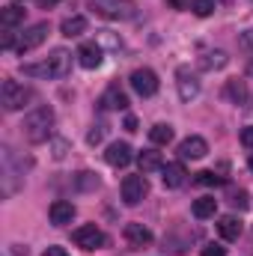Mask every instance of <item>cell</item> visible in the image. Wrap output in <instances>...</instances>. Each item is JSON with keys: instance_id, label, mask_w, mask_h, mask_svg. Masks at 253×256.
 I'll list each match as a JSON object with an SVG mask.
<instances>
[{"instance_id": "obj_1", "label": "cell", "mask_w": 253, "mask_h": 256, "mask_svg": "<svg viewBox=\"0 0 253 256\" xmlns=\"http://www.w3.org/2000/svg\"><path fill=\"white\" fill-rule=\"evenodd\" d=\"M68 68H72V54L66 51V48H57V51H51V57H45L42 63H24L21 66V72L27 74V78H66L68 74Z\"/></svg>"}, {"instance_id": "obj_2", "label": "cell", "mask_w": 253, "mask_h": 256, "mask_svg": "<svg viewBox=\"0 0 253 256\" xmlns=\"http://www.w3.org/2000/svg\"><path fill=\"white\" fill-rule=\"evenodd\" d=\"M24 137L30 140V143H45L48 137H51V131H54V110L48 108V104H42V108H33L27 116H24Z\"/></svg>"}, {"instance_id": "obj_3", "label": "cell", "mask_w": 253, "mask_h": 256, "mask_svg": "<svg viewBox=\"0 0 253 256\" xmlns=\"http://www.w3.org/2000/svg\"><path fill=\"white\" fill-rule=\"evenodd\" d=\"M30 102H33V90H30V86L18 84V80H12V78L3 80V86H0V104H3V110L15 114V110H21V108L30 104Z\"/></svg>"}, {"instance_id": "obj_4", "label": "cell", "mask_w": 253, "mask_h": 256, "mask_svg": "<svg viewBox=\"0 0 253 256\" xmlns=\"http://www.w3.org/2000/svg\"><path fill=\"white\" fill-rule=\"evenodd\" d=\"M90 9L98 12L102 18H110V21H128L137 12V6L131 0H92Z\"/></svg>"}, {"instance_id": "obj_5", "label": "cell", "mask_w": 253, "mask_h": 256, "mask_svg": "<svg viewBox=\"0 0 253 256\" xmlns=\"http://www.w3.org/2000/svg\"><path fill=\"white\" fill-rule=\"evenodd\" d=\"M72 242H74L80 250H98V248L108 244L104 232H102L96 224H84V226H78V230L72 232Z\"/></svg>"}, {"instance_id": "obj_6", "label": "cell", "mask_w": 253, "mask_h": 256, "mask_svg": "<svg viewBox=\"0 0 253 256\" xmlns=\"http://www.w3.org/2000/svg\"><path fill=\"white\" fill-rule=\"evenodd\" d=\"M48 33H51L48 21H39V24L27 27V30L21 33V39L15 42V54H24V51H33V48H39V45L48 39Z\"/></svg>"}, {"instance_id": "obj_7", "label": "cell", "mask_w": 253, "mask_h": 256, "mask_svg": "<svg viewBox=\"0 0 253 256\" xmlns=\"http://www.w3.org/2000/svg\"><path fill=\"white\" fill-rule=\"evenodd\" d=\"M131 86H134L137 96L152 98V96L158 92V74H155L152 68H134V72H131Z\"/></svg>"}, {"instance_id": "obj_8", "label": "cell", "mask_w": 253, "mask_h": 256, "mask_svg": "<svg viewBox=\"0 0 253 256\" xmlns=\"http://www.w3.org/2000/svg\"><path fill=\"white\" fill-rule=\"evenodd\" d=\"M146 194H149L146 176H126V179H122V200H126V206H137V202H143Z\"/></svg>"}, {"instance_id": "obj_9", "label": "cell", "mask_w": 253, "mask_h": 256, "mask_svg": "<svg viewBox=\"0 0 253 256\" xmlns=\"http://www.w3.org/2000/svg\"><path fill=\"white\" fill-rule=\"evenodd\" d=\"M176 86H179V98L182 102H190V98L200 96V80H196V74L190 72L188 66H182L176 72Z\"/></svg>"}, {"instance_id": "obj_10", "label": "cell", "mask_w": 253, "mask_h": 256, "mask_svg": "<svg viewBox=\"0 0 253 256\" xmlns=\"http://www.w3.org/2000/svg\"><path fill=\"white\" fill-rule=\"evenodd\" d=\"M208 152V143L200 137V134H190V137H185L182 143H179V158L182 161H196V158H202Z\"/></svg>"}, {"instance_id": "obj_11", "label": "cell", "mask_w": 253, "mask_h": 256, "mask_svg": "<svg viewBox=\"0 0 253 256\" xmlns=\"http://www.w3.org/2000/svg\"><path fill=\"white\" fill-rule=\"evenodd\" d=\"M102 57H104V51H102L98 42H84L78 48V63L84 66V68H98L102 66Z\"/></svg>"}, {"instance_id": "obj_12", "label": "cell", "mask_w": 253, "mask_h": 256, "mask_svg": "<svg viewBox=\"0 0 253 256\" xmlns=\"http://www.w3.org/2000/svg\"><path fill=\"white\" fill-rule=\"evenodd\" d=\"M48 218H51L54 226H66V224L74 220V206H72L68 200H54L51 208H48Z\"/></svg>"}, {"instance_id": "obj_13", "label": "cell", "mask_w": 253, "mask_h": 256, "mask_svg": "<svg viewBox=\"0 0 253 256\" xmlns=\"http://www.w3.org/2000/svg\"><path fill=\"white\" fill-rule=\"evenodd\" d=\"M161 173H164L161 179H164L167 188H182V185L188 182V173H185V164H182V161H170V164H164Z\"/></svg>"}, {"instance_id": "obj_14", "label": "cell", "mask_w": 253, "mask_h": 256, "mask_svg": "<svg viewBox=\"0 0 253 256\" xmlns=\"http://www.w3.org/2000/svg\"><path fill=\"white\" fill-rule=\"evenodd\" d=\"M122 236H126V242L131 248H146V244H152V230L143 226V224H126Z\"/></svg>"}, {"instance_id": "obj_15", "label": "cell", "mask_w": 253, "mask_h": 256, "mask_svg": "<svg viewBox=\"0 0 253 256\" xmlns=\"http://www.w3.org/2000/svg\"><path fill=\"white\" fill-rule=\"evenodd\" d=\"M131 158H134V155H131V146H128V143H120V140L110 143L108 152H104V161H108L110 167H128Z\"/></svg>"}, {"instance_id": "obj_16", "label": "cell", "mask_w": 253, "mask_h": 256, "mask_svg": "<svg viewBox=\"0 0 253 256\" xmlns=\"http://www.w3.org/2000/svg\"><path fill=\"white\" fill-rule=\"evenodd\" d=\"M98 104H102L104 110H126V108H128V96L116 86V84H114V86H108V90H104V96H102V102H98Z\"/></svg>"}, {"instance_id": "obj_17", "label": "cell", "mask_w": 253, "mask_h": 256, "mask_svg": "<svg viewBox=\"0 0 253 256\" xmlns=\"http://www.w3.org/2000/svg\"><path fill=\"white\" fill-rule=\"evenodd\" d=\"M242 220L236 218V214H224L220 220H218V232H220V238L224 242H238V236H242Z\"/></svg>"}, {"instance_id": "obj_18", "label": "cell", "mask_w": 253, "mask_h": 256, "mask_svg": "<svg viewBox=\"0 0 253 256\" xmlns=\"http://www.w3.org/2000/svg\"><path fill=\"white\" fill-rule=\"evenodd\" d=\"M137 164H140V173H143V176H146V173H155V170L164 167L161 152H155V149H143V152L137 155Z\"/></svg>"}, {"instance_id": "obj_19", "label": "cell", "mask_w": 253, "mask_h": 256, "mask_svg": "<svg viewBox=\"0 0 253 256\" xmlns=\"http://www.w3.org/2000/svg\"><path fill=\"white\" fill-rule=\"evenodd\" d=\"M214 212H218V200H214V196H200V200H194V218H196V220H208V218H214Z\"/></svg>"}, {"instance_id": "obj_20", "label": "cell", "mask_w": 253, "mask_h": 256, "mask_svg": "<svg viewBox=\"0 0 253 256\" xmlns=\"http://www.w3.org/2000/svg\"><path fill=\"white\" fill-rule=\"evenodd\" d=\"M24 21V9L21 6H3L0 9V27L3 30H12V27H18Z\"/></svg>"}, {"instance_id": "obj_21", "label": "cell", "mask_w": 253, "mask_h": 256, "mask_svg": "<svg viewBox=\"0 0 253 256\" xmlns=\"http://www.w3.org/2000/svg\"><path fill=\"white\" fill-rule=\"evenodd\" d=\"M60 33L68 36V39H74V36L86 33V18H84V15H72V18H66L63 24H60Z\"/></svg>"}, {"instance_id": "obj_22", "label": "cell", "mask_w": 253, "mask_h": 256, "mask_svg": "<svg viewBox=\"0 0 253 256\" xmlns=\"http://www.w3.org/2000/svg\"><path fill=\"white\" fill-rule=\"evenodd\" d=\"M226 63H230V57H226L224 51H208V54H202V57H200V68H202V72L224 68Z\"/></svg>"}, {"instance_id": "obj_23", "label": "cell", "mask_w": 253, "mask_h": 256, "mask_svg": "<svg viewBox=\"0 0 253 256\" xmlns=\"http://www.w3.org/2000/svg\"><path fill=\"white\" fill-rule=\"evenodd\" d=\"M98 185H102L98 173H90V170H80V173H74V188H78V191H96Z\"/></svg>"}, {"instance_id": "obj_24", "label": "cell", "mask_w": 253, "mask_h": 256, "mask_svg": "<svg viewBox=\"0 0 253 256\" xmlns=\"http://www.w3.org/2000/svg\"><path fill=\"white\" fill-rule=\"evenodd\" d=\"M149 140H152L155 146H167V143L173 140V128L164 126V122H158V126L149 128Z\"/></svg>"}, {"instance_id": "obj_25", "label": "cell", "mask_w": 253, "mask_h": 256, "mask_svg": "<svg viewBox=\"0 0 253 256\" xmlns=\"http://www.w3.org/2000/svg\"><path fill=\"white\" fill-rule=\"evenodd\" d=\"M226 96H230L236 104H244V102H248V86H244V80H230V84H226Z\"/></svg>"}, {"instance_id": "obj_26", "label": "cell", "mask_w": 253, "mask_h": 256, "mask_svg": "<svg viewBox=\"0 0 253 256\" xmlns=\"http://www.w3.org/2000/svg\"><path fill=\"white\" fill-rule=\"evenodd\" d=\"M214 6H218V0H190L194 15H200V18H208L214 12Z\"/></svg>"}, {"instance_id": "obj_27", "label": "cell", "mask_w": 253, "mask_h": 256, "mask_svg": "<svg viewBox=\"0 0 253 256\" xmlns=\"http://www.w3.org/2000/svg\"><path fill=\"white\" fill-rule=\"evenodd\" d=\"M194 182L202 185V188H212V185H224V176H218V173H212V170H202V173H196Z\"/></svg>"}, {"instance_id": "obj_28", "label": "cell", "mask_w": 253, "mask_h": 256, "mask_svg": "<svg viewBox=\"0 0 253 256\" xmlns=\"http://www.w3.org/2000/svg\"><path fill=\"white\" fill-rule=\"evenodd\" d=\"M230 202H232V206H236L238 212H244V208L250 206V202H248V194H244V191H232V196H230Z\"/></svg>"}, {"instance_id": "obj_29", "label": "cell", "mask_w": 253, "mask_h": 256, "mask_svg": "<svg viewBox=\"0 0 253 256\" xmlns=\"http://www.w3.org/2000/svg\"><path fill=\"white\" fill-rule=\"evenodd\" d=\"M200 256H226V248H224V244H214V242H212V244H206V248L200 250Z\"/></svg>"}, {"instance_id": "obj_30", "label": "cell", "mask_w": 253, "mask_h": 256, "mask_svg": "<svg viewBox=\"0 0 253 256\" xmlns=\"http://www.w3.org/2000/svg\"><path fill=\"white\" fill-rule=\"evenodd\" d=\"M102 137H104V126H96L90 134H86V143H90V146H96V143H102Z\"/></svg>"}, {"instance_id": "obj_31", "label": "cell", "mask_w": 253, "mask_h": 256, "mask_svg": "<svg viewBox=\"0 0 253 256\" xmlns=\"http://www.w3.org/2000/svg\"><path fill=\"white\" fill-rule=\"evenodd\" d=\"M66 149H68V143H66V140H54V158H57V161L66 158Z\"/></svg>"}, {"instance_id": "obj_32", "label": "cell", "mask_w": 253, "mask_h": 256, "mask_svg": "<svg viewBox=\"0 0 253 256\" xmlns=\"http://www.w3.org/2000/svg\"><path fill=\"white\" fill-rule=\"evenodd\" d=\"M242 143H244L248 149H253V126H248L244 131H242Z\"/></svg>"}, {"instance_id": "obj_33", "label": "cell", "mask_w": 253, "mask_h": 256, "mask_svg": "<svg viewBox=\"0 0 253 256\" xmlns=\"http://www.w3.org/2000/svg\"><path fill=\"white\" fill-rule=\"evenodd\" d=\"M242 45H244L248 51H253V30H244V33H242Z\"/></svg>"}, {"instance_id": "obj_34", "label": "cell", "mask_w": 253, "mask_h": 256, "mask_svg": "<svg viewBox=\"0 0 253 256\" xmlns=\"http://www.w3.org/2000/svg\"><path fill=\"white\" fill-rule=\"evenodd\" d=\"M42 256H68V254H66L63 248H57V244H54V248H45V254H42Z\"/></svg>"}, {"instance_id": "obj_35", "label": "cell", "mask_w": 253, "mask_h": 256, "mask_svg": "<svg viewBox=\"0 0 253 256\" xmlns=\"http://www.w3.org/2000/svg\"><path fill=\"white\" fill-rule=\"evenodd\" d=\"M36 3H39V9H51V6H57L60 0H36Z\"/></svg>"}, {"instance_id": "obj_36", "label": "cell", "mask_w": 253, "mask_h": 256, "mask_svg": "<svg viewBox=\"0 0 253 256\" xmlns=\"http://www.w3.org/2000/svg\"><path fill=\"white\" fill-rule=\"evenodd\" d=\"M126 131H137V120L134 116H126Z\"/></svg>"}, {"instance_id": "obj_37", "label": "cell", "mask_w": 253, "mask_h": 256, "mask_svg": "<svg viewBox=\"0 0 253 256\" xmlns=\"http://www.w3.org/2000/svg\"><path fill=\"white\" fill-rule=\"evenodd\" d=\"M170 6H176V9H185L188 6L190 9V0H170Z\"/></svg>"}, {"instance_id": "obj_38", "label": "cell", "mask_w": 253, "mask_h": 256, "mask_svg": "<svg viewBox=\"0 0 253 256\" xmlns=\"http://www.w3.org/2000/svg\"><path fill=\"white\" fill-rule=\"evenodd\" d=\"M248 167H250V173H253V152H250V161H248Z\"/></svg>"}, {"instance_id": "obj_39", "label": "cell", "mask_w": 253, "mask_h": 256, "mask_svg": "<svg viewBox=\"0 0 253 256\" xmlns=\"http://www.w3.org/2000/svg\"><path fill=\"white\" fill-rule=\"evenodd\" d=\"M15 3H21V0H15Z\"/></svg>"}]
</instances>
